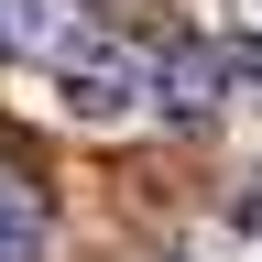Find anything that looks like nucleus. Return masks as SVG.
Masks as SVG:
<instances>
[{
	"label": "nucleus",
	"mask_w": 262,
	"mask_h": 262,
	"mask_svg": "<svg viewBox=\"0 0 262 262\" xmlns=\"http://www.w3.org/2000/svg\"><path fill=\"white\" fill-rule=\"evenodd\" d=\"M44 241H55L44 196H33L22 175H0V262H44Z\"/></svg>",
	"instance_id": "obj_4"
},
{
	"label": "nucleus",
	"mask_w": 262,
	"mask_h": 262,
	"mask_svg": "<svg viewBox=\"0 0 262 262\" xmlns=\"http://www.w3.org/2000/svg\"><path fill=\"white\" fill-rule=\"evenodd\" d=\"M219 77L229 98H262V33H219Z\"/></svg>",
	"instance_id": "obj_5"
},
{
	"label": "nucleus",
	"mask_w": 262,
	"mask_h": 262,
	"mask_svg": "<svg viewBox=\"0 0 262 262\" xmlns=\"http://www.w3.org/2000/svg\"><path fill=\"white\" fill-rule=\"evenodd\" d=\"M229 219H241V229H262V186H241V196H229Z\"/></svg>",
	"instance_id": "obj_6"
},
{
	"label": "nucleus",
	"mask_w": 262,
	"mask_h": 262,
	"mask_svg": "<svg viewBox=\"0 0 262 262\" xmlns=\"http://www.w3.org/2000/svg\"><path fill=\"white\" fill-rule=\"evenodd\" d=\"M219 98H229L219 44H164V66H153V110H175V120H219Z\"/></svg>",
	"instance_id": "obj_3"
},
{
	"label": "nucleus",
	"mask_w": 262,
	"mask_h": 262,
	"mask_svg": "<svg viewBox=\"0 0 262 262\" xmlns=\"http://www.w3.org/2000/svg\"><path fill=\"white\" fill-rule=\"evenodd\" d=\"M251 11H262V0H251Z\"/></svg>",
	"instance_id": "obj_7"
},
{
	"label": "nucleus",
	"mask_w": 262,
	"mask_h": 262,
	"mask_svg": "<svg viewBox=\"0 0 262 262\" xmlns=\"http://www.w3.org/2000/svg\"><path fill=\"white\" fill-rule=\"evenodd\" d=\"M88 33H98L88 0H0V55H44V66H66Z\"/></svg>",
	"instance_id": "obj_2"
},
{
	"label": "nucleus",
	"mask_w": 262,
	"mask_h": 262,
	"mask_svg": "<svg viewBox=\"0 0 262 262\" xmlns=\"http://www.w3.org/2000/svg\"><path fill=\"white\" fill-rule=\"evenodd\" d=\"M55 98H66V120H131L153 98V55L120 44V33H88V44L55 66Z\"/></svg>",
	"instance_id": "obj_1"
}]
</instances>
